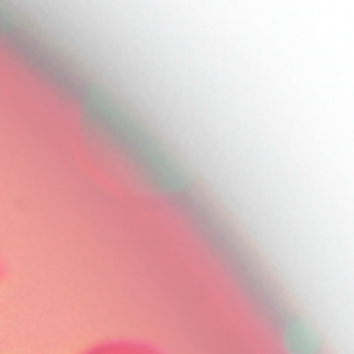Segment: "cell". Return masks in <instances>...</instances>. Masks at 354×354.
I'll use <instances>...</instances> for the list:
<instances>
[{"mask_svg": "<svg viewBox=\"0 0 354 354\" xmlns=\"http://www.w3.org/2000/svg\"><path fill=\"white\" fill-rule=\"evenodd\" d=\"M80 354H169L166 348H160L158 343L149 340H138V337H113V340H102L88 346Z\"/></svg>", "mask_w": 354, "mask_h": 354, "instance_id": "6da1fadb", "label": "cell"}]
</instances>
